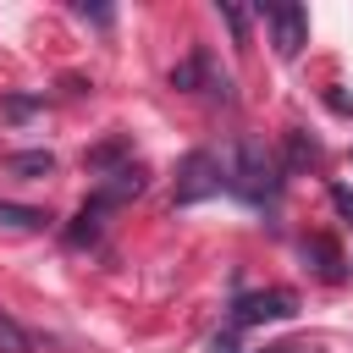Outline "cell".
<instances>
[{
	"instance_id": "obj_1",
	"label": "cell",
	"mask_w": 353,
	"mask_h": 353,
	"mask_svg": "<svg viewBox=\"0 0 353 353\" xmlns=\"http://www.w3.org/2000/svg\"><path fill=\"white\" fill-rule=\"evenodd\" d=\"M281 160H276V149L265 143V138H237L232 143V160H226V188L237 193V199H248V204H270L276 193H281Z\"/></svg>"
},
{
	"instance_id": "obj_2",
	"label": "cell",
	"mask_w": 353,
	"mask_h": 353,
	"mask_svg": "<svg viewBox=\"0 0 353 353\" xmlns=\"http://www.w3.org/2000/svg\"><path fill=\"white\" fill-rule=\"evenodd\" d=\"M221 188H226V165H221V154H210V149L182 154V165H176V204L215 199Z\"/></svg>"
},
{
	"instance_id": "obj_3",
	"label": "cell",
	"mask_w": 353,
	"mask_h": 353,
	"mask_svg": "<svg viewBox=\"0 0 353 353\" xmlns=\"http://www.w3.org/2000/svg\"><path fill=\"white\" fill-rule=\"evenodd\" d=\"M298 314V292L292 287H265V292H243L232 303V325H270V320H292Z\"/></svg>"
},
{
	"instance_id": "obj_4",
	"label": "cell",
	"mask_w": 353,
	"mask_h": 353,
	"mask_svg": "<svg viewBox=\"0 0 353 353\" xmlns=\"http://www.w3.org/2000/svg\"><path fill=\"white\" fill-rule=\"evenodd\" d=\"M259 17L270 22V44H276L281 61H292V55L309 44V11H303V6L281 0V6H259Z\"/></svg>"
},
{
	"instance_id": "obj_5",
	"label": "cell",
	"mask_w": 353,
	"mask_h": 353,
	"mask_svg": "<svg viewBox=\"0 0 353 353\" xmlns=\"http://www.w3.org/2000/svg\"><path fill=\"white\" fill-rule=\"evenodd\" d=\"M143 182H149V171H143L138 160H127L121 171H110V176H99V182H94V193H88V204H83V210H94V215L121 210V204H132V199L143 193Z\"/></svg>"
},
{
	"instance_id": "obj_6",
	"label": "cell",
	"mask_w": 353,
	"mask_h": 353,
	"mask_svg": "<svg viewBox=\"0 0 353 353\" xmlns=\"http://www.w3.org/2000/svg\"><path fill=\"white\" fill-rule=\"evenodd\" d=\"M171 88L176 94H210L215 77H210V50H188L176 66H171Z\"/></svg>"
},
{
	"instance_id": "obj_7",
	"label": "cell",
	"mask_w": 353,
	"mask_h": 353,
	"mask_svg": "<svg viewBox=\"0 0 353 353\" xmlns=\"http://www.w3.org/2000/svg\"><path fill=\"white\" fill-rule=\"evenodd\" d=\"M281 143H287V154H281V171H287V176L320 160V143H314L309 132H298V127H287V138H281Z\"/></svg>"
},
{
	"instance_id": "obj_8",
	"label": "cell",
	"mask_w": 353,
	"mask_h": 353,
	"mask_svg": "<svg viewBox=\"0 0 353 353\" xmlns=\"http://www.w3.org/2000/svg\"><path fill=\"white\" fill-rule=\"evenodd\" d=\"M6 171L11 176H50L55 171V154L50 149H17V154H6Z\"/></svg>"
},
{
	"instance_id": "obj_9",
	"label": "cell",
	"mask_w": 353,
	"mask_h": 353,
	"mask_svg": "<svg viewBox=\"0 0 353 353\" xmlns=\"http://www.w3.org/2000/svg\"><path fill=\"white\" fill-rule=\"evenodd\" d=\"M50 215L44 210H33V204H11V199H0V226L6 232H39Z\"/></svg>"
},
{
	"instance_id": "obj_10",
	"label": "cell",
	"mask_w": 353,
	"mask_h": 353,
	"mask_svg": "<svg viewBox=\"0 0 353 353\" xmlns=\"http://www.w3.org/2000/svg\"><path fill=\"white\" fill-rule=\"evenodd\" d=\"M303 254H314V259H320V276H325V281H342V254H336V243L309 237V243H303Z\"/></svg>"
},
{
	"instance_id": "obj_11",
	"label": "cell",
	"mask_w": 353,
	"mask_h": 353,
	"mask_svg": "<svg viewBox=\"0 0 353 353\" xmlns=\"http://www.w3.org/2000/svg\"><path fill=\"white\" fill-rule=\"evenodd\" d=\"M0 353H33V331L17 325L6 309H0Z\"/></svg>"
},
{
	"instance_id": "obj_12",
	"label": "cell",
	"mask_w": 353,
	"mask_h": 353,
	"mask_svg": "<svg viewBox=\"0 0 353 353\" xmlns=\"http://www.w3.org/2000/svg\"><path fill=\"white\" fill-rule=\"evenodd\" d=\"M66 243H72V248H88V243H99V215H94V210H77V221L66 226Z\"/></svg>"
},
{
	"instance_id": "obj_13",
	"label": "cell",
	"mask_w": 353,
	"mask_h": 353,
	"mask_svg": "<svg viewBox=\"0 0 353 353\" xmlns=\"http://www.w3.org/2000/svg\"><path fill=\"white\" fill-rule=\"evenodd\" d=\"M221 17H226V28L237 33V44L248 39V11H237V6H221Z\"/></svg>"
},
{
	"instance_id": "obj_14",
	"label": "cell",
	"mask_w": 353,
	"mask_h": 353,
	"mask_svg": "<svg viewBox=\"0 0 353 353\" xmlns=\"http://www.w3.org/2000/svg\"><path fill=\"white\" fill-rule=\"evenodd\" d=\"M39 105H44V99H33V94H11V99H6L11 116H28V110H39Z\"/></svg>"
},
{
	"instance_id": "obj_15",
	"label": "cell",
	"mask_w": 353,
	"mask_h": 353,
	"mask_svg": "<svg viewBox=\"0 0 353 353\" xmlns=\"http://www.w3.org/2000/svg\"><path fill=\"white\" fill-rule=\"evenodd\" d=\"M331 204H336V210L353 221V188H331Z\"/></svg>"
},
{
	"instance_id": "obj_16",
	"label": "cell",
	"mask_w": 353,
	"mask_h": 353,
	"mask_svg": "<svg viewBox=\"0 0 353 353\" xmlns=\"http://www.w3.org/2000/svg\"><path fill=\"white\" fill-rule=\"evenodd\" d=\"M265 353H320V347H298V342H287V347H265Z\"/></svg>"
}]
</instances>
